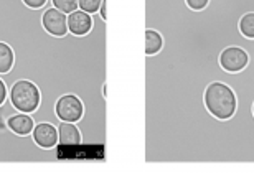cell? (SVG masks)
<instances>
[{
    "label": "cell",
    "mask_w": 254,
    "mask_h": 173,
    "mask_svg": "<svg viewBox=\"0 0 254 173\" xmlns=\"http://www.w3.org/2000/svg\"><path fill=\"white\" fill-rule=\"evenodd\" d=\"M20 113L7 96L0 104V164H53L60 160L58 150L62 145L53 149H43L35 142L32 134L20 135L8 125V117Z\"/></svg>",
    "instance_id": "cell-1"
},
{
    "label": "cell",
    "mask_w": 254,
    "mask_h": 173,
    "mask_svg": "<svg viewBox=\"0 0 254 173\" xmlns=\"http://www.w3.org/2000/svg\"><path fill=\"white\" fill-rule=\"evenodd\" d=\"M203 103L206 111L218 120H228L236 113L238 99L230 86L220 81H213L205 88Z\"/></svg>",
    "instance_id": "cell-2"
},
{
    "label": "cell",
    "mask_w": 254,
    "mask_h": 173,
    "mask_svg": "<svg viewBox=\"0 0 254 173\" xmlns=\"http://www.w3.org/2000/svg\"><path fill=\"white\" fill-rule=\"evenodd\" d=\"M8 98L20 113L27 114L35 113L42 103V94H40L38 86L28 79H18L17 83H13V86L10 88Z\"/></svg>",
    "instance_id": "cell-3"
},
{
    "label": "cell",
    "mask_w": 254,
    "mask_h": 173,
    "mask_svg": "<svg viewBox=\"0 0 254 173\" xmlns=\"http://www.w3.org/2000/svg\"><path fill=\"white\" fill-rule=\"evenodd\" d=\"M248 63H250V57H248L246 50H243L238 45L223 48L218 55V64L226 73H240L246 68Z\"/></svg>",
    "instance_id": "cell-4"
},
{
    "label": "cell",
    "mask_w": 254,
    "mask_h": 173,
    "mask_svg": "<svg viewBox=\"0 0 254 173\" xmlns=\"http://www.w3.org/2000/svg\"><path fill=\"white\" fill-rule=\"evenodd\" d=\"M57 115L66 122H78L84 115V104L76 94H64L55 106Z\"/></svg>",
    "instance_id": "cell-5"
},
{
    "label": "cell",
    "mask_w": 254,
    "mask_h": 173,
    "mask_svg": "<svg viewBox=\"0 0 254 173\" xmlns=\"http://www.w3.org/2000/svg\"><path fill=\"white\" fill-rule=\"evenodd\" d=\"M43 28L55 37H64L68 33V15L63 13L57 7H50L45 10L42 17Z\"/></svg>",
    "instance_id": "cell-6"
},
{
    "label": "cell",
    "mask_w": 254,
    "mask_h": 173,
    "mask_svg": "<svg viewBox=\"0 0 254 173\" xmlns=\"http://www.w3.org/2000/svg\"><path fill=\"white\" fill-rule=\"evenodd\" d=\"M246 12H254V0H230V15L233 18H240ZM240 47L246 50L250 57V64L254 68V40L243 38Z\"/></svg>",
    "instance_id": "cell-7"
},
{
    "label": "cell",
    "mask_w": 254,
    "mask_h": 173,
    "mask_svg": "<svg viewBox=\"0 0 254 173\" xmlns=\"http://www.w3.org/2000/svg\"><path fill=\"white\" fill-rule=\"evenodd\" d=\"M35 142L43 149H53L58 145V127L50 122H38L32 132Z\"/></svg>",
    "instance_id": "cell-8"
},
{
    "label": "cell",
    "mask_w": 254,
    "mask_h": 173,
    "mask_svg": "<svg viewBox=\"0 0 254 173\" xmlns=\"http://www.w3.org/2000/svg\"><path fill=\"white\" fill-rule=\"evenodd\" d=\"M91 28H93V15L91 13L81 8L68 13V32L83 37L91 32Z\"/></svg>",
    "instance_id": "cell-9"
},
{
    "label": "cell",
    "mask_w": 254,
    "mask_h": 173,
    "mask_svg": "<svg viewBox=\"0 0 254 173\" xmlns=\"http://www.w3.org/2000/svg\"><path fill=\"white\" fill-rule=\"evenodd\" d=\"M58 144L69 147L81 145V132L76 122L62 120V124L58 125Z\"/></svg>",
    "instance_id": "cell-10"
},
{
    "label": "cell",
    "mask_w": 254,
    "mask_h": 173,
    "mask_svg": "<svg viewBox=\"0 0 254 173\" xmlns=\"http://www.w3.org/2000/svg\"><path fill=\"white\" fill-rule=\"evenodd\" d=\"M8 125H10V129L13 132H17V134L27 135L33 132L35 120H33V117L27 113H17L8 117Z\"/></svg>",
    "instance_id": "cell-11"
},
{
    "label": "cell",
    "mask_w": 254,
    "mask_h": 173,
    "mask_svg": "<svg viewBox=\"0 0 254 173\" xmlns=\"http://www.w3.org/2000/svg\"><path fill=\"white\" fill-rule=\"evenodd\" d=\"M164 48V37L160 32L152 28H145V55H157Z\"/></svg>",
    "instance_id": "cell-12"
},
{
    "label": "cell",
    "mask_w": 254,
    "mask_h": 173,
    "mask_svg": "<svg viewBox=\"0 0 254 173\" xmlns=\"http://www.w3.org/2000/svg\"><path fill=\"white\" fill-rule=\"evenodd\" d=\"M15 64V53L13 48L8 43L0 42V74H7L12 71Z\"/></svg>",
    "instance_id": "cell-13"
},
{
    "label": "cell",
    "mask_w": 254,
    "mask_h": 173,
    "mask_svg": "<svg viewBox=\"0 0 254 173\" xmlns=\"http://www.w3.org/2000/svg\"><path fill=\"white\" fill-rule=\"evenodd\" d=\"M238 30L245 38L254 40V12L243 13L238 20Z\"/></svg>",
    "instance_id": "cell-14"
},
{
    "label": "cell",
    "mask_w": 254,
    "mask_h": 173,
    "mask_svg": "<svg viewBox=\"0 0 254 173\" xmlns=\"http://www.w3.org/2000/svg\"><path fill=\"white\" fill-rule=\"evenodd\" d=\"M52 2H53V7H57L58 10H62V12L66 13V15L79 8L78 0H52Z\"/></svg>",
    "instance_id": "cell-15"
},
{
    "label": "cell",
    "mask_w": 254,
    "mask_h": 173,
    "mask_svg": "<svg viewBox=\"0 0 254 173\" xmlns=\"http://www.w3.org/2000/svg\"><path fill=\"white\" fill-rule=\"evenodd\" d=\"M101 2H103V0H78V5L81 10H84V12L93 15L96 12H99Z\"/></svg>",
    "instance_id": "cell-16"
},
{
    "label": "cell",
    "mask_w": 254,
    "mask_h": 173,
    "mask_svg": "<svg viewBox=\"0 0 254 173\" xmlns=\"http://www.w3.org/2000/svg\"><path fill=\"white\" fill-rule=\"evenodd\" d=\"M185 3L189 5L191 10H195V12H200V10H203L210 3V0H185Z\"/></svg>",
    "instance_id": "cell-17"
},
{
    "label": "cell",
    "mask_w": 254,
    "mask_h": 173,
    "mask_svg": "<svg viewBox=\"0 0 254 173\" xmlns=\"http://www.w3.org/2000/svg\"><path fill=\"white\" fill-rule=\"evenodd\" d=\"M25 5H28L30 8H40V7H45L47 3H53L52 0H23Z\"/></svg>",
    "instance_id": "cell-18"
},
{
    "label": "cell",
    "mask_w": 254,
    "mask_h": 173,
    "mask_svg": "<svg viewBox=\"0 0 254 173\" xmlns=\"http://www.w3.org/2000/svg\"><path fill=\"white\" fill-rule=\"evenodd\" d=\"M7 96H8V89L3 81L0 79V104H3V101L7 99Z\"/></svg>",
    "instance_id": "cell-19"
},
{
    "label": "cell",
    "mask_w": 254,
    "mask_h": 173,
    "mask_svg": "<svg viewBox=\"0 0 254 173\" xmlns=\"http://www.w3.org/2000/svg\"><path fill=\"white\" fill-rule=\"evenodd\" d=\"M99 8H101V12H99L101 17L106 20V18H108V0H103V2H101V7Z\"/></svg>",
    "instance_id": "cell-20"
},
{
    "label": "cell",
    "mask_w": 254,
    "mask_h": 173,
    "mask_svg": "<svg viewBox=\"0 0 254 173\" xmlns=\"http://www.w3.org/2000/svg\"><path fill=\"white\" fill-rule=\"evenodd\" d=\"M253 115H254V103H253Z\"/></svg>",
    "instance_id": "cell-21"
}]
</instances>
